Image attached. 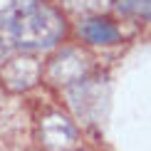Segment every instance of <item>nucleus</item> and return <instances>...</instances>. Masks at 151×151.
Segmentation results:
<instances>
[{"instance_id":"nucleus-9","label":"nucleus","mask_w":151,"mask_h":151,"mask_svg":"<svg viewBox=\"0 0 151 151\" xmlns=\"http://www.w3.org/2000/svg\"><path fill=\"white\" fill-rule=\"evenodd\" d=\"M17 0H0V12H5V10H10L12 5H15Z\"/></svg>"},{"instance_id":"nucleus-5","label":"nucleus","mask_w":151,"mask_h":151,"mask_svg":"<svg viewBox=\"0 0 151 151\" xmlns=\"http://www.w3.org/2000/svg\"><path fill=\"white\" fill-rule=\"evenodd\" d=\"M79 35L87 42H92V45H114L122 37L119 27L111 20H106V17H87L79 25Z\"/></svg>"},{"instance_id":"nucleus-4","label":"nucleus","mask_w":151,"mask_h":151,"mask_svg":"<svg viewBox=\"0 0 151 151\" xmlns=\"http://www.w3.org/2000/svg\"><path fill=\"white\" fill-rule=\"evenodd\" d=\"M42 74V67L40 62L32 60V57H17V60H10L5 62V67L0 70V79L5 82L8 89H30Z\"/></svg>"},{"instance_id":"nucleus-2","label":"nucleus","mask_w":151,"mask_h":151,"mask_svg":"<svg viewBox=\"0 0 151 151\" xmlns=\"http://www.w3.org/2000/svg\"><path fill=\"white\" fill-rule=\"evenodd\" d=\"M47 74L55 84H77L87 74V57L77 50H65L50 62Z\"/></svg>"},{"instance_id":"nucleus-7","label":"nucleus","mask_w":151,"mask_h":151,"mask_svg":"<svg viewBox=\"0 0 151 151\" xmlns=\"http://www.w3.org/2000/svg\"><path fill=\"white\" fill-rule=\"evenodd\" d=\"M15 47V40H12V27H10V17H5L0 12V62L10 55V50Z\"/></svg>"},{"instance_id":"nucleus-3","label":"nucleus","mask_w":151,"mask_h":151,"mask_svg":"<svg viewBox=\"0 0 151 151\" xmlns=\"http://www.w3.org/2000/svg\"><path fill=\"white\" fill-rule=\"evenodd\" d=\"M40 136L50 151H67L77 139V131H74V124L67 116L50 114L40 124Z\"/></svg>"},{"instance_id":"nucleus-1","label":"nucleus","mask_w":151,"mask_h":151,"mask_svg":"<svg viewBox=\"0 0 151 151\" xmlns=\"http://www.w3.org/2000/svg\"><path fill=\"white\" fill-rule=\"evenodd\" d=\"M15 47L22 50H50L65 35V20L55 8L42 3H25L10 17Z\"/></svg>"},{"instance_id":"nucleus-8","label":"nucleus","mask_w":151,"mask_h":151,"mask_svg":"<svg viewBox=\"0 0 151 151\" xmlns=\"http://www.w3.org/2000/svg\"><path fill=\"white\" fill-rule=\"evenodd\" d=\"M72 3L74 8H87V10H99V8H106V5L116 3V0H67Z\"/></svg>"},{"instance_id":"nucleus-6","label":"nucleus","mask_w":151,"mask_h":151,"mask_svg":"<svg viewBox=\"0 0 151 151\" xmlns=\"http://www.w3.org/2000/svg\"><path fill=\"white\" fill-rule=\"evenodd\" d=\"M119 10L136 20H151V0H119Z\"/></svg>"}]
</instances>
